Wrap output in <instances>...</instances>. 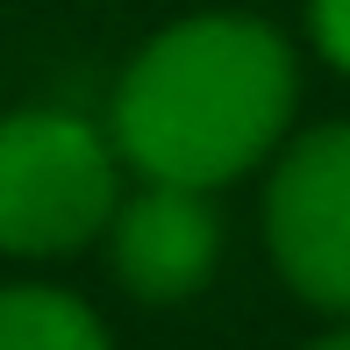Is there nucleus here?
<instances>
[{
    "label": "nucleus",
    "instance_id": "f257e3e1",
    "mask_svg": "<svg viewBox=\"0 0 350 350\" xmlns=\"http://www.w3.org/2000/svg\"><path fill=\"white\" fill-rule=\"evenodd\" d=\"M293 107H300L293 43L265 14L208 8L143 36V51L115 79L107 136L136 179L215 193L272 165L279 143L293 136Z\"/></svg>",
    "mask_w": 350,
    "mask_h": 350
},
{
    "label": "nucleus",
    "instance_id": "f03ea898",
    "mask_svg": "<svg viewBox=\"0 0 350 350\" xmlns=\"http://www.w3.org/2000/svg\"><path fill=\"white\" fill-rule=\"evenodd\" d=\"M122 200V157L107 122L72 107L0 115V258H72L100 243Z\"/></svg>",
    "mask_w": 350,
    "mask_h": 350
},
{
    "label": "nucleus",
    "instance_id": "7ed1b4c3",
    "mask_svg": "<svg viewBox=\"0 0 350 350\" xmlns=\"http://www.w3.org/2000/svg\"><path fill=\"white\" fill-rule=\"evenodd\" d=\"M265 250L314 314L350 322V122L279 143L265 172Z\"/></svg>",
    "mask_w": 350,
    "mask_h": 350
},
{
    "label": "nucleus",
    "instance_id": "20e7f679",
    "mask_svg": "<svg viewBox=\"0 0 350 350\" xmlns=\"http://www.w3.org/2000/svg\"><path fill=\"white\" fill-rule=\"evenodd\" d=\"M107 265H115L122 293H136L143 308H179L221 265V215L193 186H157L143 179L136 193L115 200L107 221Z\"/></svg>",
    "mask_w": 350,
    "mask_h": 350
},
{
    "label": "nucleus",
    "instance_id": "39448f33",
    "mask_svg": "<svg viewBox=\"0 0 350 350\" xmlns=\"http://www.w3.org/2000/svg\"><path fill=\"white\" fill-rule=\"evenodd\" d=\"M0 350H115L107 322L65 286H0Z\"/></svg>",
    "mask_w": 350,
    "mask_h": 350
},
{
    "label": "nucleus",
    "instance_id": "423d86ee",
    "mask_svg": "<svg viewBox=\"0 0 350 350\" xmlns=\"http://www.w3.org/2000/svg\"><path fill=\"white\" fill-rule=\"evenodd\" d=\"M308 43L350 79V0H308Z\"/></svg>",
    "mask_w": 350,
    "mask_h": 350
},
{
    "label": "nucleus",
    "instance_id": "0eeeda50",
    "mask_svg": "<svg viewBox=\"0 0 350 350\" xmlns=\"http://www.w3.org/2000/svg\"><path fill=\"white\" fill-rule=\"evenodd\" d=\"M308 350H350V322H343V329H329V336H322V343H308Z\"/></svg>",
    "mask_w": 350,
    "mask_h": 350
}]
</instances>
